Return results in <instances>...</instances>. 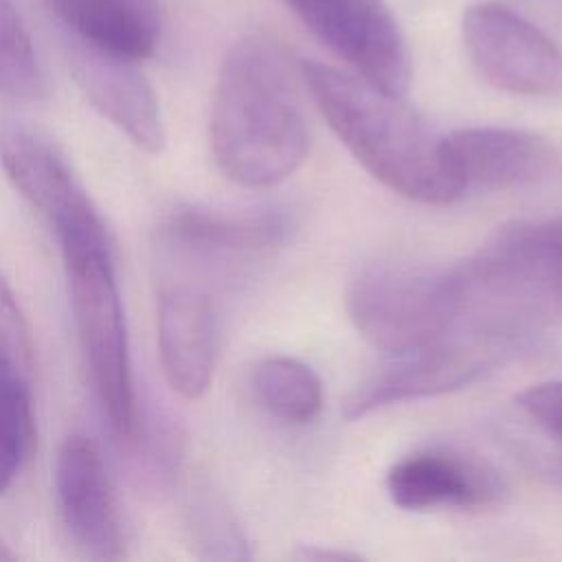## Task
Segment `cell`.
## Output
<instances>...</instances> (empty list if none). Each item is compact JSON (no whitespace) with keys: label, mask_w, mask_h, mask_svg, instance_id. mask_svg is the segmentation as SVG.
I'll list each match as a JSON object with an SVG mask.
<instances>
[{"label":"cell","mask_w":562,"mask_h":562,"mask_svg":"<svg viewBox=\"0 0 562 562\" xmlns=\"http://www.w3.org/2000/svg\"><path fill=\"white\" fill-rule=\"evenodd\" d=\"M191 529L206 558L217 560H246L250 558L246 540L228 512V507L215 496H202L193 505Z\"/></svg>","instance_id":"ffe728a7"},{"label":"cell","mask_w":562,"mask_h":562,"mask_svg":"<svg viewBox=\"0 0 562 562\" xmlns=\"http://www.w3.org/2000/svg\"><path fill=\"white\" fill-rule=\"evenodd\" d=\"M301 77L340 143L384 187L424 204L463 195L446 167L441 138L402 97L314 59L301 61Z\"/></svg>","instance_id":"7a4b0ae2"},{"label":"cell","mask_w":562,"mask_h":562,"mask_svg":"<svg viewBox=\"0 0 562 562\" xmlns=\"http://www.w3.org/2000/svg\"><path fill=\"white\" fill-rule=\"evenodd\" d=\"M217 169L248 189L279 184L305 160L310 134L281 48L248 35L222 59L209 119Z\"/></svg>","instance_id":"6da1fadb"},{"label":"cell","mask_w":562,"mask_h":562,"mask_svg":"<svg viewBox=\"0 0 562 562\" xmlns=\"http://www.w3.org/2000/svg\"><path fill=\"white\" fill-rule=\"evenodd\" d=\"M0 165L18 193L53 226L61 248L110 246L101 215L48 132L22 119L0 121Z\"/></svg>","instance_id":"ba28073f"},{"label":"cell","mask_w":562,"mask_h":562,"mask_svg":"<svg viewBox=\"0 0 562 562\" xmlns=\"http://www.w3.org/2000/svg\"><path fill=\"white\" fill-rule=\"evenodd\" d=\"M70 70L88 101L138 149L160 154L167 134L156 92L134 59L66 40Z\"/></svg>","instance_id":"7c38bea8"},{"label":"cell","mask_w":562,"mask_h":562,"mask_svg":"<svg viewBox=\"0 0 562 562\" xmlns=\"http://www.w3.org/2000/svg\"><path fill=\"white\" fill-rule=\"evenodd\" d=\"M55 494L70 542L88 560L123 555L121 518L99 448L86 435L61 441L55 459Z\"/></svg>","instance_id":"8fae6325"},{"label":"cell","mask_w":562,"mask_h":562,"mask_svg":"<svg viewBox=\"0 0 562 562\" xmlns=\"http://www.w3.org/2000/svg\"><path fill=\"white\" fill-rule=\"evenodd\" d=\"M285 235L288 217L277 209H178L154 231L156 285H182L217 299L263 263Z\"/></svg>","instance_id":"277c9868"},{"label":"cell","mask_w":562,"mask_h":562,"mask_svg":"<svg viewBox=\"0 0 562 562\" xmlns=\"http://www.w3.org/2000/svg\"><path fill=\"white\" fill-rule=\"evenodd\" d=\"M31 378L0 356V496L11 487L35 448Z\"/></svg>","instance_id":"ac0fdd59"},{"label":"cell","mask_w":562,"mask_h":562,"mask_svg":"<svg viewBox=\"0 0 562 562\" xmlns=\"http://www.w3.org/2000/svg\"><path fill=\"white\" fill-rule=\"evenodd\" d=\"M156 296L162 373L178 395L198 400L209 391L217 360V299L167 283L156 285Z\"/></svg>","instance_id":"4fadbf2b"},{"label":"cell","mask_w":562,"mask_h":562,"mask_svg":"<svg viewBox=\"0 0 562 562\" xmlns=\"http://www.w3.org/2000/svg\"><path fill=\"white\" fill-rule=\"evenodd\" d=\"M522 340L490 329L452 325L424 347L393 356V362L367 378L342 404L345 419H360L378 408L430 397L472 384L514 353Z\"/></svg>","instance_id":"52a82bcc"},{"label":"cell","mask_w":562,"mask_h":562,"mask_svg":"<svg viewBox=\"0 0 562 562\" xmlns=\"http://www.w3.org/2000/svg\"><path fill=\"white\" fill-rule=\"evenodd\" d=\"M252 393L259 406L288 424H307L323 408V382L312 367L296 358L277 356L252 371Z\"/></svg>","instance_id":"e0dca14e"},{"label":"cell","mask_w":562,"mask_h":562,"mask_svg":"<svg viewBox=\"0 0 562 562\" xmlns=\"http://www.w3.org/2000/svg\"><path fill=\"white\" fill-rule=\"evenodd\" d=\"M81 356L97 402L119 437L136 430L125 314L110 246L61 248Z\"/></svg>","instance_id":"5b68a950"},{"label":"cell","mask_w":562,"mask_h":562,"mask_svg":"<svg viewBox=\"0 0 562 562\" xmlns=\"http://www.w3.org/2000/svg\"><path fill=\"white\" fill-rule=\"evenodd\" d=\"M461 35L479 75L498 90L562 94V50L538 26L501 2H479L463 11Z\"/></svg>","instance_id":"9c48e42d"},{"label":"cell","mask_w":562,"mask_h":562,"mask_svg":"<svg viewBox=\"0 0 562 562\" xmlns=\"http://www.w3.org/2000/svg\"><path fill=\"white\" fill-rule=\"evenodd\" d=\"M391 501L408 512L476 509L501 496V481L485 463L452 450L404 457L386 474Z\"/></svg>","instance_id":"9a60e30c"},{"label":"cell","mask_w":562,"mask_h":562,"mask_svg":"<svg viewBox=\"0 0 562 562\" xmlns=\"http://www.w3.org/2000/svg\"><path fill=\"white\" fill-rule=\"evenodd\" d=\"M459 312L452 268L411 263L364 268L347 290V314L375 349L400 356L448 331Z\"/></svg>","instance_id":"8992f818"},{"label":"cell","mask_w":562,"mask_h":562,"mask_svg":"<svg viewBox=\"0 0 562 562\" xmlns=\"http://www.w3.org/2000/svg\"><path fill=\"white\" fill-rule=\"evenodd\" d=\"M46 92L33 40L11 0H0V97L37 101Z\"/></svg>","instance_id":"d6986e66"},{"label":"cell","mask_w":562,"mask_h":562,"mask_svg":"<svg viewBox=\"0 0 562 562\" xmlns=\"http://www.w3.org/2000/svg\"><path fill=\"white\" fill-rule=\"evenodd\" d=\"M0 356L18 367L26 378L35 369V347L31 327L9 283L0 277Z\"/></svg>","instance_id":"44dd1931"},{"label":"cell","mask_w":562,"mask_h":562,"mask_svg":"<svg viewBox=\"0 0 562 562\" xmlns=\"http://www.w3.org/2000/svg\"><path fill=\"white\" fill-rule=\"evenodd\" d=\"M305 29L358 77L402 97L411 59L402 31L382 0H283Z\"/></svg>","instance_id":"30bf717a"},{"label":"cell","mask_w":562,"mask_h":562,"mask_svg":"<svg viewBox=\"0 0 562 562\" xmlns=\"http://www.w3.org/2000/svg\"><path fill=\"white\" fill-rule=\"evenodd\" d=\"M459 312L454 325L525 340L562 316V220L503 226L452 268Z\"/></svg>","instance_id":"3957f363"},{"label":"cell","mask_w":562,"mask_h":562,"mask_svg":"<svg viewBox=\"0 0 562 562\" xmlns=\"http://www.w3.org/2000/svg\"><path fill=\"white\" fill-rule=\"evenodd\" d=\"M446 167L468 189H512L540 178L551 165L549 145L522 130L465 127L441 136Z\"/></svg>","instance_id":"5bb4252c"},{"label":"cell","mask_w":562,"mask_h":562,"mask_svg":"<svg viewBox=\"0 0 562 562\" xmlns=\"http://www.w3.org/2000/svg\"><path fill=\"white\" fill-rule=\"evenodd\" d=\"M66 40L140 61L154 55L162 18L156 0H46Z\"/></svg>","instance_id":"2e32d148"},{"label":"cell","mask_w":562,"mask_h":562,"mask_svg":"<svg viewBox=\"0 0 562 562\" xmlns=\"http://www.w3.org/2000/svg\"><path fill=\"white\" fill-rule=\"evenodd\" d=\"M13 560H15V553L0 538V562H13Z\"/></svg>","instance_id":"cb8c5ba5"},{"label":"cell","mask_w":562,"mask_h":562,"mask_svg":"<svg viewBox=\"0 0 562 562\" xmlns=\"http://www.w3.org/2000/svg\"><path fill=\"white\" fill-rule=\"evenodd\" d=\"M303 560H358L360 553L351 551H329V549H303Z\"/></svg>","instance_id":"603a6c76"},{"label":"cell","mask_w":562,"mask_h":562,"mask_svg":"<svg viewBox=\"0 0 562 562\" xmlns=\"http://www.w3.org/2000/svg\"><path fill=\"white\" fill-rule=\"evenodd\" d=\"M516 402L520 408L538 422L544 430L555 435L562 441V382H538L527 386Z\"/></svg>","instance_id":"7402d4cb"}]
</instances>
